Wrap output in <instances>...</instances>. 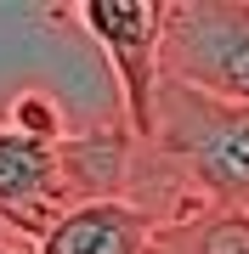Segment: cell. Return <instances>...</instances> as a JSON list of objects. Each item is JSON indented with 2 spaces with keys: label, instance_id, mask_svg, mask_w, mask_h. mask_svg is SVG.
Returning a JSON list of instances; mask_svg holds the SVG:
<instances>
[{
  "label": "cell",
  "instance_id": "cell-1",
  "mask_svg": "<svg viewBox=\"0 0 249 254\" xmlns=\"http://www.w3.org/2000/svg\"><path fill=\"white\" fill-rule=\"evenodd\" d=\"M142 170L175 175L187 209H244L249 215V108L215 102L159 79L153 136L136 147Z\"/></svg>",
  "mask_w": 249,
  "mask_h": 254
},
{
  "label": "cell",
  "instance_id": "cell-2",
  "mask_svg": "<svg viewBox=\"0 0 249 254\" xmlns=\"http://www.w3.org/2000/svg\"><path fill=\"white\" fill-rule=\"evenodd\" d=\"M159 79L249 108V0H165Z\"/></svg>",
  "mask_w": 249,
  "mask_h": 254
},
{
  "label": "cell",
  "instance_id": "cell-3",
  "mask_svg": "<svg viewBox=\"0 0 249 254\" xmlns=\"http://www.w3.org/2000/svg\"><path fill=\"white\" fill-rule=\"evenodd\" d=\"M74 17L108 51L113 79L125 96V130L136 147L153 136V96H159V34H165V0H80Z\"/></svg>",
  "mask_w": 249,
  "mask_h": 254
},
{
  "label": "cell",
  "instance_id": "cell-4",
  "mask_svg": "<svg viewBox=\"0 0 249 254\" xmlns=\"http://www.w3.org/2000/svg\"><path fill=\"white\" fill-rule=\"evenodd\" d=\"M68 209H74V192L63 181L57 141H34L0 125V226L17 243H40Z\"/></svg>",
  "mask_w": 249,
  "mask_h": 254
},
{
  "label": "cell",
  "instance_id": "cell-5",
  "mask_svg": "<svg viewBox=\"0 0 249 254\" xmlns=\"http://www.w3.org/2000/svg\"><path fill=\"white\" fill-rule=\"evenodd\" d=\"M153 243V215L136 203L108 198V203H80L34 243V254H148Z\"/></svg>",
  "mask_w": 249,
  "mask_h": 254
},
{
  "label": "cell",
  "instance_id": "cell-6",
  "mask_svg": "<svg viewBox=\"0 0 249 254\" xmlns=\"http://www.w3.org/2000/svg\"><path fill=\"white\" fill-rule=\"evenodd\" d=\"M153 237L175 254H249V215L244 209H198L187 220L153 226Z\"/></svg>",
  "mask_w": 249,
  "mask_h": 254
},
{
  "label": "cell",
  "instance_id": "cell-7",
  "mask_svg": "<svg viewBox=\"0 0 249 254\" xmlns=\"http://www.w3.org/2000/svg\"><path fill=\"white\" fill-rule=\"evenodd\" d=\"M11 130L17 136H34V141H63V108L46 96V91H23L11 102Z\"/></svg>",
  "mask_w": 249,
  "mask_h": 254
},
{
  "label": "cell",
  "instance_id": "cell-8",
  "mask_svg": "<svg viewBox=\"0 0 249 254\" xmlns=\"http://www.w3.org/2000/svg\"><path fill=\"white\" fill-rule=\"evenodd\" d=\"M6 237H11V232H6V226H0V243H6Z\"/></svg>",
  "mask_w": 249,
  "mask_h": 254
}]
</instances>
